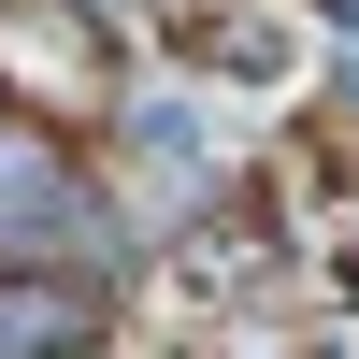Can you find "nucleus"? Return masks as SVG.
Returning <instances> with one entry per match:
<instances>
[{
  "instance_id": "nucleus-1",
  "label": "nucleus",
  "mask_w": 359,
  "mask_h": 359,
  "mask_svg": "<svg viewBox=\"0 0 359 359\" xmlns=\"http://www.w3.org/2000/svg\"><path fill=\"white\" fill-rule=\"evenodd\" d=\"M101 245V187L57 158L43 130H0V259L15 273H57V259Z\"/></svg>"
},
{
  "instance_id": "nucleus-2",
  "label": "nucleus",
  "mask_w": 359,
  "mask_h": 359,
  "mask_svg": "<svg viewBox=\"0 0 359 359\" xmlns=\"http://www.w3.org/2000/svg\"><path fill=\"white\" fill-rule=\"evenodd\" d=\"M15 345H101L86 287H57V273H15V259H0V359H15Z\"/></svg>"
}]
</instances>
